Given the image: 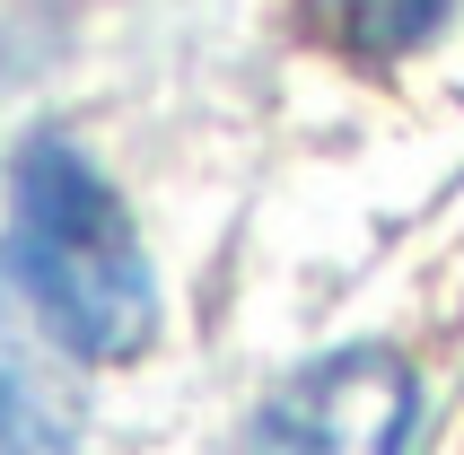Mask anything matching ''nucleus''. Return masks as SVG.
I'll list each match as a JSON object with an SVG mask.
<instances>
[{"mask_svg":"<svg viewBox=\"0 0 464 455\" xmlns=\"http://www.w3.org/2000/svg\"><path fill=\"white\" fill-rule=\"evenodd\" d=\"M9 280L26 306L44 315V333L79 359H140L158 333V272L140 254L123 193L97 176V158L35 131L9 158Z\"/></svg>","mask_w":464,"mask_h":455,"instance_id":"nucleus-1","label":"nucleus"},{"mask_svg":"<svg viewBox=\"0 0 464 455\" xmlns=\"http://www.w3.org/2000/svg\"><path fill=\"white\" fill-rule=\"evenodd\" d=\"M420 421L412 359L386 342H351V351L315 359L255 411L246 455H403Z\"/></svg>","mask_w":464,"mask_h":455,"instance_id":"nucleus-2","label":"nucleus"},{"mask_svg":"<svg viewBox=\"0 0 464 455\" xmlns=\"http://www.w3.org/2000/svg\"><path fill=\"white\" fill-rule=\"evenodd\" d=\"M307 9H315V35L334 53H351V62H403V53H420L447 26L456 0H307Z\"/></svg>","mask_w":464,"mask_h":455,"instance_id":"nucleus-3","label":"nucleus"},{"mask_svg":"<svg viewBox=\"0 0 464 455\" xmlns=\"http://www.w3.org/2000/svg\"><path fill=\"white\" fill-rule=\"evenodd\" d=\"M0 455H53V421L35 411V394L9 368H0Z\"/></svg>","mask_w":464,"mask_h":455,"instance_id":"nucleus-4","label":"nucleus"}]
</instances>
